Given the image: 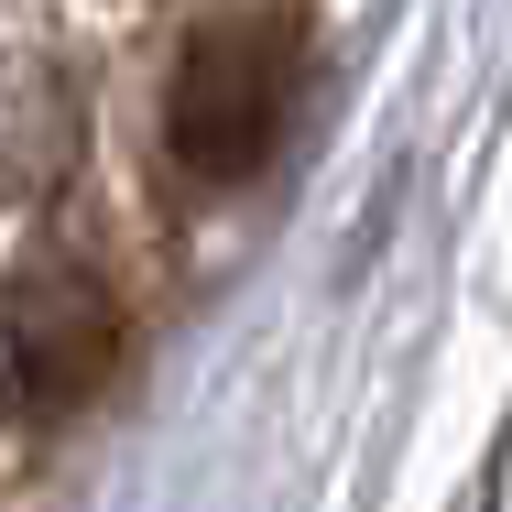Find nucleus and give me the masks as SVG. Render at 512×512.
<instances>
[{"instance_id":"nucleus-1","label":"nucleus","mask_w":512,"mask_h":512,"mask_svg":"<svg viewBox=\"0 0 512 512\" xmlns=\"http://www.w3.org/2000/svg\"><path fill=\"white\" fill-rule=\"evenodd\" d=\"M295 77H306V33L284 11H229L207 22L164 88V164L186 186H229L273 153L284 109H295Z\"/></svg>"},{"instance_id":"nucleus-2","label":"nucleus","mask_w":512,"mask_h":512,"mask_svg":"<svg viewBox=\"0 0 512 512\" xmlns=\"http://www.w3.org/2000/svg\"><path fill=\"white\" fill-rule=\"evenodd\" d=\"M120 360V295L88 262H33L0 295V404L11 414H77Z\"/></svg>"}]
</instances>
